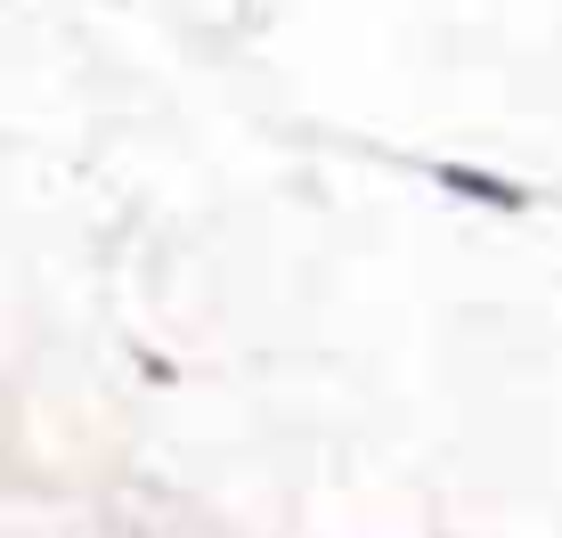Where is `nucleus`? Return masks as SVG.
Listing matches in <instances>:
<instances>
[{
	"label": "nucleus",
	"instance_id": "obj_1",
	"mask_svg": "<svg viewBox=\"0 0 562 538\" xmlns=\"http://www.w3.org/2000/svg\"><path fill=\"white\" fill-rule=\"evenodd\" d=\"M440 188L490 204V213H530V188H521V180H490V171H473V164H440Z\"/></svg>",
	"mask_w": 562,
	"mask_h": 538
}]
</instances>
